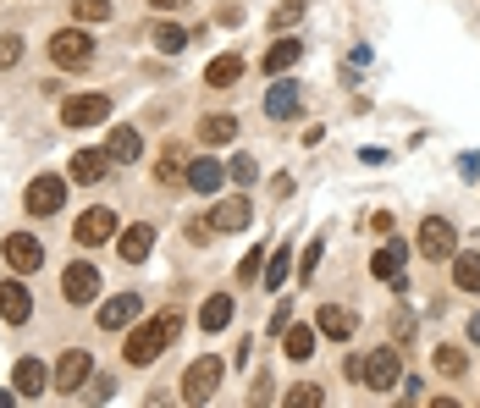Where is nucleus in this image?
I'll return each instance as SVG.
<instances>
[{
	"label": "nucleus",
	"mask_w": 480,
	"mask_h": 408,
	"mask_svg": "<svg viewBox=\"0 0 480 408\" xmlns=\"http://www.w3.org/2000/svg\"><path fill=\"white\" fill-rule=\"evenodd\" d=\"M221 375H227V364L216 359V354H204V359H193L188 364V375H182V403H211L216 397V386H221Z\"/></svg>",
	"instance_id": "1"
},
{
	"label": "nucleus",
	"mask_w": 480,
	"mask_h": 408,
	"mask_svg": "<svg viewBox=\"0 0 480 408\" xmlns=\"http://www.w3.org/2000/svg\"><path fill=\"white\" fill-rule=\"evenodd\" d=\"M171 343V331H166V320H150V325H139L122 343V354H127V364H155L161 359V348Z\"/></svg>",
	"instance_id": "2"
},
{
	"label": "nucleus",
	"mask_w": 480,
	"mask_h": 408,
	"mask_svg": "<svg viewBox=\"0 0 480 408\" xmlns=\"http://www.w3.org/2000/svg\"><path fill=\"white\" fill-rule=\"evenodd\" d=\"M50 61H55V66H66V73H83V66L94 61V39H89V34H78V28H66V34H55V39H50Z\"/></svg>",
	"instance_id": "3"
},
{
	"label": "nucleus",
	"mask_w": 480,
	"mask_h": 408,
	"mask_svg": "<svg viewBox=\"0 0 480 408\" xmlns=\"http://www.w3.org/2000/svg\"><path fill=\"white\" fill-rule=\"evenodd\" d=\"M370 392H392L397 381H403V359H397V348H376V354H365V375H359Z\"/></svg>",
	"instance_id": "4"
},
{
	"label": "nucleus",
	"mask_w": 480,
	"mask_h": 408,
	"mask_svg": "<svg viewBox=\"0 0 480 408\" xmlns=\"http://www.w3.org/2000/svg\"><path fill=\"white\" fill-rule=\"evenodd\" d=\"M61 293H66V304H94V298H100V270H94L89 259L66 265V270H61Z\"/></svg>",
	"instance_id": "5"
},
{
	"label": "nucleus",
	"mask_w": 480,
	"mask_h": 408,
	"mask_svg": "<svg viewBox=\"0 0 480 408\" xmlns=\"http://www.w3.org/2000/svg\"><path fill=\"white\" fill-rule=\"evenodd\" d=\"M89 375H94V359H89L83 348H73V354H61V364H55V392H61V397H78Z\"/></svg>",
	"instance_id": "6"
},
{
	"label": "nucleus",
	"mask_w": 480,
	"mask_h": 408,
	"mask_svg": "<svg viewBox=\"0 0 480 408\" xmlns=\"http://www.w3.org/2000/svg\"><path fill=\"white\" fill-rule=\"evenodd\" d=\"M105 116H111V100L105 94H73V100L61 105V121L66 127H100Z\"/></svg>",
	"instance_id": "7"
},
{
	"label": "nucleus",
	"mask_w": 480,
	"mask_h": 408,
	"mask_svg": "<svg viewBox=\"0 0 480 408\" xmlns=\"http://www.w3.org/2000/svg\"><path fill=\"white\" fill-rule=\"evenodd\" d=\"M0 254H6V265L17 270V277H28V270H39V265H44V243H39V238H28V232H12L6 243H0Z\"/></svg>",
	"instance_id": "8"
},
{
	"label": "nucleus",
	"mask_w": 480,
	"mask_h": 408,
	"mask_svg": "<svg viewBox=\"0 0 480 408\" xmlns=\"http://www.w3.org/2000/svg\"><path fill=\"white\" fill-rule=\"evenodd\" d=\"M105 238H116V210H83V216L73 221V243H78V248H94V243H105Z\"/></svg>",
	"instance_id": "9"
},
{
	"label": "nucleus",
	"mask_w": 480,
	"mask_h": 408,
	"mask_svg": "<svg viewBox=\"0 0 480 408\" xmlns=\"http://www.w3.org/2000/svg\"><path fill=\"white\" fill-rule=\"evenodd\" d=\"M420 254H426V259H453V254H458V232H453V221L431 216V221L420 227Z\"/></svg>",
	"instance_id": "10"
},
{
	"label": "nucleus",
	"mask_w": 480,
	"mask_h": 408,
	"mask_svg": "<svg viewBox=\"0 0 480 408\" xmlns=\"http://www.w3.org/2000/svg\"><path fill=\"white\" fill-rule=\"evenodd\" d=\"M66 204V182L61 177H34L28 182V216H55Z\"/></svg>",
	"instance_id": "11"
},
{
	"label": "nucleus",
	"mask_w": 480,
	"mask_h": 408,
	"mask_svg": "<svg viewBox=\"0 0 480 408\" xmlns=\"http://www.w3.org/2000/svg\"><path fill=\"white\" fill-rule=\"evenodd\" d=\"M403 259H408V248L392 238V243H381L376 254H370V277H381V282H392L397 293H403Z\"/></svg>",
	"instance_id": "12"
},
{
	"label": "nucleus",
	"mask_w": 480,
	"mask_h": 408,
	"mask_svg": "<svg viewBox=\"0 0 480 408\" xmlns=\"http://www.w3.org/2000/svg\"><path fill=\"white\" fill-rule=\"evenodd\" d=\"M139 315H144V298H139V293H116V298L100 304V325H105V331H122V325H132Z\"/></svg>",
	"instance_id": "13"
},
{
	"label": "nucleus",
	"mask_w": 480,
	"mask_h": 408,
	"mask_svg": "<svg viewBox=\"0 0 480 408\" xmlns=\"http://www.w3.org/2000/svg\"><path fill=\"white\" fill-rule=\"evenodd\" d=\"M66 166H73V182L94 188V182H105V177H111V150H78Z\"/></svg>",
	"instance_id": "14"
},
{
	"label": "nucleus",
	"mask_w": 480,
	"mask_h": 408,
	"mask_svg": "<svg viewBox=\"0 0 480 408\" xmlns=\"http://www.w3.org/2000/svg\"><path fill=\"white\" fill-rule=\"evenodd\" d=\"M221 182H227V166H221V160H211V155H204V160H188V188H193V193L216 199Z\"/></svg>",
	"instance_id": "15"
},
{
	"label": "nucleus",
	"mask_w": 480,
	"mask_h": 408,
	"mask_svg": "<svg viewBox=\"0 0 480 408\" xmlns=\"http://www.w3.org/2000/svg\"><path fill=\"white\" fill-rule=\"evenodd\" d=\"M150 248H155V227H127V232H116V254L127 259V265H139V259H150Z\"/></svg>",
	"instance_id": "16"
},
{
	"label": "nucleus",
	"mask_w": 480,
	"mask_h": 408,
	"mask_svg": "<svg viewBox=\"0 0 480 408\" xmlns=\"http://www.w3.org/2000/svg\"><path fill=\"white\" fill-rule=\"evenodd\" d=\"M50 381H55V375H50L39 359H17V370H12V386H17V397H39Z\"/></svg>",
	"instance_id": "17"
},
{
	"label": "nucleus",
	"mask_w": 480,
	"mask_h": 408,
	"mask_svg": "<svg viewBox=\"0 0 480 408\" xmlns=\"http://www.w3.org/2000/svg\"><path fill=\"white\" fill-rule=\"evenodd\" d=\"M28 315H34L28 287H23V282H6V287H0V320H6V325H23Z\"/></svg>",
	"instance_id": "18"
},
{
	"label": "nucleus",
	"mask_w": 480,
	"mask_h": 408,
	"mask_svg": "<svg viewBox=\"0 0 480 408\" xmlns=\"http://www.w3.org/2000/svg\"><path fill=\"white\" fill-rule=\"evenodd\" d=\"M315 325H320V336H337V343H348V336H354V309H342V304H326L320 315H315Z\"/></svg>",
	"instance_id": "19"
},
{
	"label": "nucleus",
	"mask_w": 480,
	"mask_h": 408,
	"mask_svg": "<svg viewBox=\"0 0 480 408\" xmlns=\"http://www.w3.org/2000/svg\"><path fill=\"white\" fill-rule=\"evenodd\" d=\"M211 227H216V232H243V227H249V199H216Z\"/></svg>",
	"instance_id": "20"
},
{
	"label": "nucleus",
	"mask_w": 480,
	"mask_h": 408,
	"mask_svg": "<svg viewBox=\"0 0 480 408\" xmlns=\"http://www.w3.org/2000/svg\"><path fill=\"white\" fill-rule=\"evenodd\" d=\"M293 111H299V83H293V78H282L277 89L265 94V116H270V121H288Z\"/></svg>",
	"instance_id": "21"
},
{
	"label": "nucleus",
	"mask_w": 480,
	"mask_h": 408,
	"mask_svg": "<svg viewBox=\"0 0 480 408\" xmlns=\"http://www.w3.org/2000/svg\"><path fill=\"white\" fill-rule=\"evenodd\" d=\"M299 61H304V44H299V39H277V44L265 50V73H270V78H282L288 66H299Z\"/></svg>",
	"instance_id": "22"
},
{
	"label": "nucleus",
	"mask_w": 480,
	"mask_h": 408,
	"mask_svg": "<svg viewBox=\"0 0 480 408\" xmlns=\"http://www.w3.org/2000/svg\"><path fill=\"white\" fill-rule=\"evenodd\" d=\"M105 150H111V160H139V150H144V139H139V127H111V139H105Z\"/></svg>",
	"instance_id": "23"
},
{
	"label": "nucleus",
	"mask_w": 480,
	"mask_h": 408,
	"mask_svg": "<svg viewBox=\"0 0 480 408\" xmlns=\"http://www.w3.org/2000/svg\"><path fill=\"white\" fill-rule=\"evenodd\" d=\"M243 78V55H216L211 66H204V83L211 89H232Z\"/></svg>",
	"instance_id": "24"
},
{
	"label": "nucleus",
	"mask_w": 480,
	"mask_h": 408,
	"mask_svg": "<svg viewBox=\"0 0 480 408\" xmlns=\"http://www.w3.org/2000/svg\"><path fill=\"white\" fill-rule=\"evenodd\" d=\"M199 139L211 144V150H221V144L238 139V121H232V116H204V121H199Z\"/></svg>",
	"instance_id": "25"
},
{
	"label": "nucleus",
	"mask_w": 480,
	"mask_h": 408,
	"mask_svg": "<svg viewBox=\"0 0 480 408\" xmlns=\"http://www.w3.org/2000/svg\"><path fill=\"white\" fill-rule=\"evenodd\" d=\"M453 287L480 293V254H453Z\"/></svg>",
	"instance_id": "26"
},
{
	"label": "nucleus",
	"mask_w": 480,
	"mask_h": 408,
	"mask_svg": "<svg viewBox=\"0 0 480 408\" xmlns=\"http://www.w3.org/2000/svg\"><path fill=\"white\" fill-rule=\"evenodd\" d=\"M282 336H288V343H282V348H288V359H309V354H315V336H320V325H288Z\"/></svg>",
	"instance_id": "27"
},
{
	"label": "nucleus",
	"mask_w": 480,
	"mask_h": 408,
	"mask_svg": "<svg viewBox=\"0 0 480 408\" xmlns=\"http://www.w3.org/2000/svg\"><path fill=\"white\" fill-rule=\"evenodd\" d=\"M227 320H232V298H227V293L204 298V309H199V325H204V331H221Z\"/></svg>",
	"instance_id": "28"
},
{
	"label": "nucleus",
	"mask_w": 480,
	"mask_h": 408,
	"mask_svg": "<svg viewBox=\"0 0 480 408\" xmlns=\"http://www.w3.org/2000/svg\"><path fill=\"white\" fill-rule=\"evenodd\" d=\"M155 177H161L166 188H177V182H188V160H182V150H177V144H166V155H161V166H155Z\"/></svg>",
	"instance_id": "29"
},
{
	"label": "nucleus",
	"mask_w": 480,
	"mask_h": 408,
	"mask_svg": "<svg viewBox=\"0 0 480 408\" xmlns=\"http://www.w3.org/2000/svg\"><path fill=\"white\" fill-rule=\"evenodd\" d=\"M150 34H155V50H166V55L188 50V28H177V23H155Z\"/></svg>",
	"instance_id": "30"
},
{
	"label": "nucleus",
	"mask_w": 480,
	"mask_h": 408,
	"mask_svg": "<svg viewBox=\"0 0 480 408\" xmlns=\"http://www.w3.org/2000/svg\"><path fill=\"white\" fill-rule=\"evenodd\" d=\"M293 248H277V254H270L265 259V293H277L282 282H288V270H293V259H288Z\"/></svg>",
	"instance_id": "31"
},
{
	"label": "nucleus",
	"mask_w": 480,
	"mask_h": 408,
	"mask_svg": "<svg viewBox=\"0 0 480 408\" xmlns=\"http://www.w3.org/2000/svg\"><path fill=\"white\" fill-rule=\"evenodd\" d=\"M436 370H442L447 381H458V375L469 370V359H464V348H436Z\"/></svg>",
	"instance_id": "32"
},
{
	"label": "nucleus",
	"mask_w": 480,
	"mask_h": 408,
	"mask_svg": "<svg viewBox=\"0 0 480 408\" xmlns=\"http://www.w3.org/2000/svg\"><path fill=\"white\" fill-rule=\"evenodd\" d=\"M73 17L78 23H105L111 17V0H73Z\"/></svg>",
	"instance_id": "33"
},
{
	"label": "nucleus",
	"mask_w": 480,
	"mask_h": 408,
	"mask_svg": "<svg viewBox=\"0 0 480 408\" xmlns=\"http://www.w3.org/2000/svg\"><path fill=\"white\" fill-rule=\"evenodd\" d=\"M299 23H304V0H288V6L270 12V28H277V34H282V28H299Z\"/></svg>",
	"instance_id": "34"
},
{
	"label": "nucleus",
	"mask_w": 480,
	"mask_h": 408,
	"mask_svg": "<svg viewBox=\"0 0 480 408\" xmlns=\"http://www.w3.org/2000/svg\"><path fill=\"white\" fill-rule=\"evenodd\" d=\"M17 61H23V39L17 34H0V73H12Z\"/></svg>",
	"instance_id": "35"
},
{
	"label": "nucleus",
	"mask_w": 480,
	"mask_h": 408,
	"mask_svg": "<svg viewBox=\"0 0 480 408\" xmlns=\"http://www.w3.org/2000/svg\"><path fill=\"white\" fill-rule=\"evenodd\" d=\"M320 403H326L320 386H293V392H288V408H320Z\"/></svg>",
	"instance_id": "36"
},
{
	"label": "nucleus",
	"mask_w": 480,
	"mask_h": 408,
	"mask_svg": "<svg viewBox=\"0 0 480 408\" xmlns=\"http://www.w3.org/2000/svg\"><path fill=\"white\" fill-rule=\"evenodd\" d=\"M227 177H232V182H238V188H249V182H254V177H260V166H254V160H249V155H238V160H232V166H227Z\"/></svg>",
	"instance_id": "37"
},
{
	"label": "nucleus",
	"mask_w": 480,
	"mask_h": 408,
	"mask_svg": "<svg viewBox=\"0 0 480 408\" xmlns=\"http://www.w3.org/2000/svg\"><path fill=\"white\" fill-rule=\"evenodd\" d=\"M392 336H397V343H408V336H415V315H408V309H397V320H392Z\"/></svg>",
	"instance_id": "38"
},
{
	"label": "nucleus",
	"mask_w": 480,
	"mask_h": 408,
	"mask_svg": "<svg viewBox=\"0 0 480 408\" xmlns=\"http://www.w3.org/2000/svg\"><path fill=\"white\" fill-rule=\"evenodd\" d=\"M254 277H260V248H254V254L238 265V282H254Z\"/></svg>",
	"instance_id": "39"
},
{
	"label": "nucleus",
	"mask_w": 480,
	"mask_h": 408,
	"mask_svg": "<svg viewBox=\"0 0 480 408\" xmlns=\"http://www.w3.org/2000/svg\"><path fill=\"white\" fill-rule=\"evenodd\" d=\"M315 265H320V243H309V248H304V265H299V270H304V282L315 277Z\"/></svg>",
	"instance_id": "40"
},
{
	"label": "nucleus",
	"mask_w": 480,
	"mask_h": 408,
	"mask_svg": "<svg viewBox=\"0 0 480 408\" xmlns=\"http://www.w3.org/2000/svg\"><path fill=\"white\" fill-rule=\"evenodd\" d=\"M458 171H464V182H475V177H480V160H475V155H464V160H458Z\"/></svg>",
	"instance_id": "41"
},
{
	"label": "nucleus",
	"mask_w": 480,
	"mask_h": 408,
	"mask_svg": "<svg viewBox=\"0 0 480 408\" xmlns=\"http://www.w3.org/2000/svg\"><path fill=\"white\" fill-rule=\"evenodd\" d=\"M177 6H188V0H155V12H177Z\"/></svg>",
	"instance_id": "42"
},
{
	"label": "nucleus",
	"mask_w": 480,
	"mask_h": 408,
	"mask_svg": "<svg viewBox=\"0 0 480 408\" xmlns=\"http://www.w3.org/2000/svg\"><path fill=\"white\" fill-rule=\"evenodd\" d=\"M12 403H17V386H12V392H0V408H12Z\"/></svg>",
	"instance_id": "43"
},
{
	"label": "nucleus",
	"mask_w": 480,
	"mask_h": 408,
	"mask_svg": "<svg viewBox=\"0 0 480 408\" xmlns=\"http://www.w3.org/2000/svg\"><path fill=\"white\" fill-rule=\"evenodd\" d=\"M469 343H480V315H475V320H469Z\"/></svg>",
	"instance_id": "44"
}]
</instances>
